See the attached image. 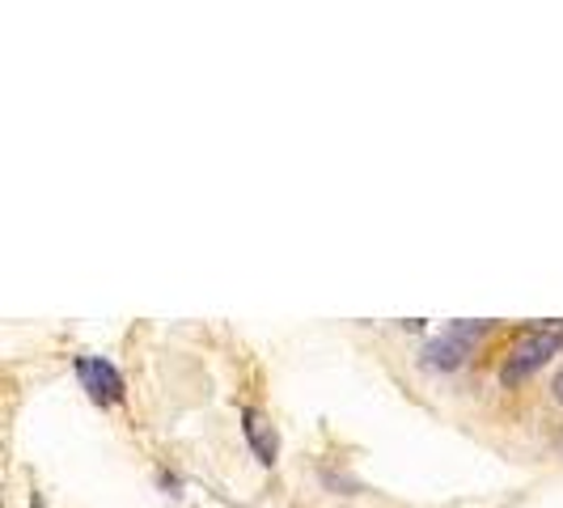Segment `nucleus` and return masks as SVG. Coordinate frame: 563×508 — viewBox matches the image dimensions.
<instances>
[{
  "mask_svg": "<svg viewBox=\"0 0 563 508\" xmlns=\"http://www.w3.org/2000/svg\"><path fill=\"white\" fill-rule=\"evenodd\" d=\"M555 398H560V402H563V373H560V377H555Z\"/></svg>",
  "mask_w": 563,
  "mask_h": 508,
  "instance_id": "obj_5",
  "label": "nucleus"
},
{
  "mask_svg": "<svg viewBox=\"0 0 563 508\" xmlns=\"http://www.w3.org/2000/svg\"><path fill=\"white\" fill-rule=\"evenodd\" d=\"M479 335H483V322H453L450 331H441V339H432V343L423 347V365L457 368L466 356H471V347H475V339Z\"/></svg>",
  "mask_w": 563,
  "mask_h": 508,
  "instance_id": "obj_2",
  "label": "nucleus"
},
{
  "mask_svg": "<svg viewBox=\"0 0 563 508\" xmlns=\"http://www.w3.org/2000/svg\"><path fill=\"white\" fill-rule=\"evenodd\" d=\"M242 432H246V441H251L254 457L263 462V466H272L276 462V453H280V441H276V428L263 420L258 411H242Z\"/></svg>",
  "mask_w": 563,
  "mask_h": 508,
  "instance_id": "obj_4",
  "label": "nucleus"
},
{
  "mask_svg": "<svg viewBox=\"0 0 563 508\" xmlns=\"http://www.w3.org/2000/svg\"><path fill=\"white\" fill-rule=\"evenodd\" d=\"M563 347V322H542V327H530L526 335L512 343V352H508L505 361V386H517V382H526L530 373L547 365L555 352Z\"/></svg>",
  "mask_w": 563,
  "mask_h": 508,
  "instance_id": "obj_1",
  "label": "nucleus"
},
{
  "mask_svg": "<svg viewBox=\"0 0 563 508\" xmlns=\"http://www.w3.org/2000/svg\"><path fill=\"white\" fill-rule=\"evenodd\" d=\"M77 377H81V386L89 390L93 402H102V407H111L123 398V377H119V368L111 361H102V356H81L77 361Z\"/></svg>",
  "mask_w": 563,
  "mask_h": 508,
  "instance_id": "obj_3",
  "label": "nucleus"
}]
</instances>
